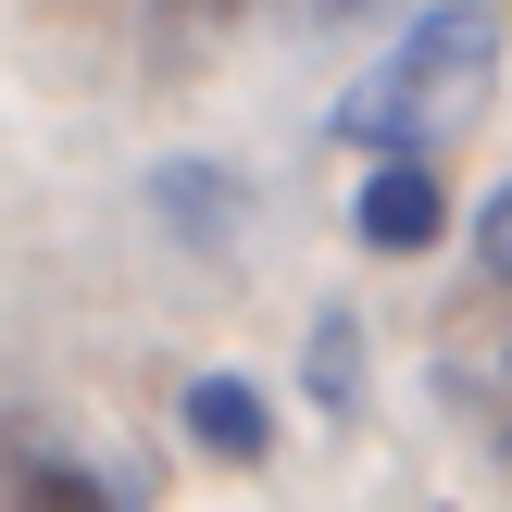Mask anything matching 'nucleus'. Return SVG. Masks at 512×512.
<instances>
[{
    "label": "nucleus",
    "mask_w": 512,
    "mask_h": 512,
    "mask_svg": "<svg viewBox=\"0 0 512 512\" xmlns=\"http://www.w3.org/2000/svg\"><path fill=\"white\" fill-rule=\"evenodd\" d=\"M150 213H163L188 250H225V225H238V188H225V163H163V175H150Z\"/></svg>",
    "instance_id": "5"
},
{
    "label": "nucleus",
    "mask_w": 512,
    "mask_h": 512,
    "mask_svg": "<svg viewBox=\"0 0 512 512\" xmlns=\"http://www.w3.org/2000/svg\"><path fill=\"white\" fill-rule=\"evenodd\" d=\"M350 225H363V250H388V263L438 250V238H450V188H438V163H375L363 188H350Z\"/></svg>",
    "instance_id": "3"
},
{
    "label": "nucleus",
    "mask_w": 512,
    "mask_h": 512,
    "mask_svg": "<svg viewBox=\"0 0 512 512\" xmlns=\"http://www.w3.org/2000/svg\"><path fill=\"white\" fill-rule=\"evenodd\" d=\"M500 38H512L500 0H425V13L400 25V50L338 100V138L375 150V163H425L438 138L475 125V100H488V75H500Z\"/></svg>",
    "instance_id": "1"
},
{
    "label": "nucleus",
    "mask_w": 512,
    "mask_h": 512,
    "mask_svg": "<svg viewBox=\"0 0 512 512\" xmlns=\"http://www.w3.org/2000/svg\"><path fill=\"white\" fill-rule=\"evenodd\" d=\"M475 263L512 288V188H488V213H475Z\"/></svg>",
    "instance_id": "7"
},
{
    "label": "nucleus",
    "mask_w": 512,
    "mask_h": 512,
    "mask_svg": "<svg viewBox=\"0 0 512 512\" xmlns=\"http://www.w3.org/2000/svg\"><path fill=\"white\" fill-rule=\"evenodd\" d=\"M163 13H175V25H238L250 0H163Z\"/></svg>",
    "instance_id": "8"
},
{
    "label": "nucleus",
    "mask_w": 512,
    "mask_h": 512,
    "mask_svg": "<svg viewBox=\"0 0 512 512\" xmlns=\"http://www.w3.org/2000/svg\"><path fill=\"white\" fill-rule=\"evenodd\" d=\"M300 388H313L325 413L363 400V325H350V313H313V338H300Z\"/></svg>",
    "instance_id": "6"
},
{
    "label": "nucleus",
    "mask_w": 512,
    "mask_h": 512,
    "mask_svg": "<svg viewBox=\"0 0 512 512\" xmlns=\"http://www.w3.org/2000/svg\"><path fill=\"white\" fill-rule=\"evenodd\" d=\"M0 475H13V512H138L150 488H125V475H88L75 450H50L38 425H0Z\"/></svg>",
    "instance_id": "2"
},
{
    "label": "nucleus",
    "mask_w": 512,
    "mask_h": 512,
    "mask_svg": "<svg viewBox=\"0 0 512 512\" xmlns=\"http://www.w3.org/2000/svg\"><path fill=\"white\" fill-rule=\"evenodd\" d=\"M500 463H512V425H500Z\"/></svg>",
    "instance_id": "9"
},
{
    "label": "nucleus",
    "mask_w": 512,
    "mask_h": 512,
    "mask_svg": "<svg viewBox=\"0 0 512 512\" xmlns=\"http://www.w3.org/2000/svg\"><path fill=\"white\" fill-rule=\"evenodd\" d=\"M188 438L213 450V463H263V450H275V400L213 363V375H188Z\"/></svg>",
    "instance_id": "4"
}]
</instances>
